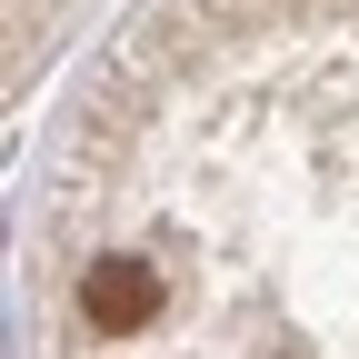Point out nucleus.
Segmentation results:
<instances>
[{
    "label": "nucleus",
    "instance_id": "nucleus-1",
    "mask_svg": "<svg viewBox=\"0 0 359 359\" xmlns=\"http://www.w3.org/2000/svg\"><path fill=\"white\" fill-rule=\"evenodd\" d=\"M80 320L90 330H150L160 320V269L130 259V250H100L80 269Z\"/></svg>",
    "mask_w": 359,
    "mask_h": 359
}]
</instances>
